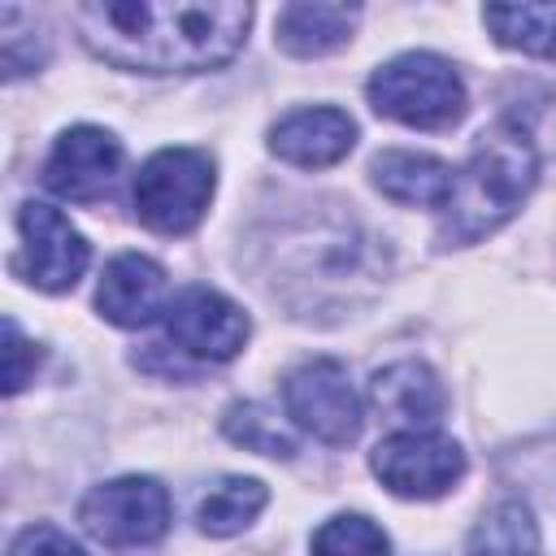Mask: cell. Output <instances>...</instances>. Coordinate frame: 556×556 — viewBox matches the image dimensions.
I'll list each match as a JSON object with an SVG mask.
<instances>
[{
    "mask_svg": "<svg viewBox=\"0 0 556 556\" xmlns=\"http://www.w3.org/2000/svg\"><path fill=\"white\" fill-rule=\"evenodd\" d=\"M356 143V122L343 109L317 104V109H295L269 130V152L300 165V169H326L343 161Z\"/></svg>",
    "mask_w": 556,
    "mask_h": 556,
    "instance_id": "obj_12",
    "label": "cell"
},
{
    "mask_svg": "<svg viewBox=\"0 0 556 556\" xmlns=\"http://www.w3.org/2000/svg\"><path fill=\"white\" fill-rule=\"evenodd\" d=\"M369 104L374 113L417 126V130H443L465 117V83L452 70V61L434 52H404L374 70L369 78Z\"/></svg>",
    "mask_w": 556,
    "mask_h": 556,
    "instance_id": "obj_3",
    "label": "cell"
},
{
    "mask_svg": "<svg viewBox=\"0 0 556 556\" xmlns=\"http://www.w3.org/2000/svg\"><path fill=\"white\" fill-rule=\"evenodd\" d=\"M482 22L504 48L556 56V4H486Z\"/></svg>",
    "mask_w": 556,
    "mask_h": 556,
    "instance_id": "obj_17",
    "label": "cell"
},
{
    "mask_svg": "<svg viewBox=\"0 0 556 556\" xmlns=\"http://www.w3.org/2000/svg\"><path fill=\"white\" fill-rule=\"evenodd\" d=\"M169 491L156 478H113L83 495L78 521L91 539L109 547H143L169 530Z\"/></svg>",
    "mask_w": 556,
    "mask_h": 556,
    "instance_id": "obj_6",
    "label": "cell"
},
{
    "mask_svg": "<svg viewBox=\"0 0 556 556\" xmlns=\"http://www.w3.org/2000/svg\"><path fill=\"white\" fill-rule=\"evenodd\" d=\"M213 161L200 148H161L135 174V213L156 235H187L213 200Z\"/></svg>",
    "mask_w": 556,
    "mask_h": 556,
    "instance_id": "obj_4",
    "label": "cell"
},
{
    "mask_svg": "<svg viewBox=\"0 0 556 556\" xmlns=\"http://www.w3.org/2000/svg\"><path fill=\"white\" fill-rule=\"evenodd\" d=\"M374 404L404 421V430H426L443 417L447 395L430 365L421 361H395L374 374Z\"/></svg>",
    "mask_w": 556,
    "mask_h": 556,
    "instance_id": "obj_14",
    "label": "cell"
},
{
    "mask_svg": "<svg viewBox=\"0 0 556 556\" xmlns=\"http://www.w3.org/2000/svg\"><path fill=\"white\" fill-rule=\"evenodd\" d=\"M165 269L152 256L139 252H122L104 265L100 287H96V308L104 321L122 326V330H139L148 326L156 313H165Z\"/></svg>",
    "mask_w": 556,
    "mask_h": 556,
    "instance_id": "obj_11",
    "label": "cell"
},
{
    "mask_svg": "<svg viewBox=\"0 0 556 556\" xmlns=\"http://www.w3.org/2000/svg\"><path fill=\"white\" fill-rule=\"evenodd\" d=\"M282 408L300 430L330 447H348L365 421V404L334 356H313L295 365L282 378Z\"/></svg>",
    "mask_w": 556,
    "mask_h": 556,
    "instance_id": "obj_5",
    "label": "cell"
},
{
    "mask_svg": "<svg viewBox=\"0 0 556 556\" xmlns=\"http://www.w3.org/2000/svg\"><path fill=\"white\" fill-rule=\"evenodd\" d=\"M165 334L182 356L195 361H230L248 343V313L213 287H187L165 304Z\"/></svg>",
    "mask_w": 556,
    "mask_h": 556,
    "instance_id": "obj_8",
    "label": "cell"
},
{
    "mask_svg": "<svg viewBox=\"0 0 556 556\" xmlns=\"http://www.w3.org/2000/svg\"><path fill=\"white\" fill-rule=\"evenodd\" d=\"M9 556H87V552H83L65 530H56V526H48V521H35V526H26V530L13 539Z\"/></svg>",
    "mask_w": 556,
    "mask_h": 556,
    "instance_id": "obj_22",
    "label": "cell"
},
{
    "mask_svg": "<svg viewBox=\"0 0 556 556\" xmlns=\"http://www.w3.org/2000/svg\"><path fill=\"white\" fill-rule=\"evenodd\" d=\"M222 430L235 443H243L248 452H261V456H274V460H291L295 456V439L261 404H230L226 417H222Z\"/></svg>",
    "mask_w": 556,
    "mask_h": 556,
    "instance_id": "obj_19",
    "label": "cell"
},
{
    "mask_svg": "<svg viewBox=\"0 0 556 556\" xmlns=\"http://www.w3.org/2000/svg\"><path fill=\"white\" fill-rule=\"evenodd\" d=\"M122 169V143L100 130V126H70L52 152H48V165H43V182L65 195V200H78V204H91L100 200L113 178Z\"/></svg>",
    "mask_w": 556,
    "mask_h": 556,
    "instance_id": "obj_10",
    "label": "cell"
},
{
    "mask_svg": "<svg viewBox=\"0 0 556 556\" xmlns=\"http://www.w3.org/2000/svg\"><path fill=\"white\" fill-rule=\"evenodd\" d=\"M539 182V152L521 122L500 117L473 139L465 169L452 182V200L443 204L439 243L465 248L482 235H495L534 191Z\"/></svg>",
    "mask_w": 556,
    "mask_h": 556,
    "instance_id": "obj_2",
    "label": "cell"
},
{
    "mask_svg": "<svg viewBox=\"0 0 556 556\" xmlns=\"http://www.w3.org/2000/svg\"><path fill=\"white\" fill-rule=\"evenodd\" d=\"M391 539L361 513H339L313 534V556H387Z\"/></svg>",
    "mask_w": 556,
    "mask_h": 556,
    "instance_id": "obj_20",
    "label": "cell"
},
{
    "mask_svg": "<svg viewBox=\"0 0 556 556\" xmlns=\"http://www.w3.org/2000/svg\"><path fill=\"white\" fill-rule=\"evenodd\" d=\"M17 230H22V265H26V278L39 291H70L83 278V269L91 261V248L70 226L65 213H56L43 200H26L17 208Z\"/></svg>",
    "mask_w": 556,
    "mask_h": 556,
    "instance_id": "obj_9",
    "label": "cell"
},
{
    "mask_svg": "<svg viewBox=\"0 0 556 556\" xmlns=\"http://www.w3.org/2000/svg\"><path fill=\"white\" fill-rule=\"evenodd\" d=\"M369 174L387 200L413 204V208H443L452 200V182H456V169L447 161L426 156V152H408V148L378 152Z\"/></svg>",
    "mask_w": 556,
    "mask_h": 556,
    "instance_id": "obj_13",
    "label": "cell"
},
{
    "mask_svg": "<svg viewBox=\"0 0 556 556\" xmlns=\"http://www.w3.org/2000/svg\"><path fill=\"white\" fill-rule=\"evenodd\" d=\"M74 26L83 43L117 70H143V74L213 70L243 48L252 26V4L104 0V4H78Z\"/></svg>",
    "mask_w": 556,
    "mask_h": 556,
    "instance_id": "obj_1",
    "label": "cell"
},
{
    "mask_svg": "<svg viewBox=\"0 0 556 556\" xmlns=\"http://www.w3.org/2000/svg\"><path fill=\"white\" fill-rule=\"evenodd\" d=\"M269 491L256 482V478H222L217 486H208V495L200 500L195 508V521L204 534L213 539H226V534H239L243 526L256 521V513L265 508Z\"/></svg>",
    "mask_w": 556,
    "mask_h": 556,
    "instance_id": "obj_18",
    "label": "cell"
},
{
    "mask_svg": "<svg viewBox=\"0 0 556 556\" xmlns=\"http://www.w3.org/2000/svg\"><path fill=\"white\" fill-rule=\"evenodd\" d=\"M378 482L400 500H439L465 478V452L439 430H395L369 456Z\"/></svg>",
    "mask_w": 556,
    "mask_h": 556,
    "instance_id": "obj_7",
    "label": "cell"
},
{
    "mask_svg": "<svg viewBox=\"0 0 556 556\" xmlns=\"http://www.w3.org/2000/svg\"><path fill=\"white\" fill-rule=\"evenodd\" d=\"M35 365H39L35 343H26V339H22V330H17V321H13V317H4V391H9V395H17V391L30 382Z\"/></svg>",
    "mask_w": 556,
    "mask_h": 556,
    "instance_id": "obj_21",
    "label": "cell"
},
{
    "mask_svg": "<svg viewBox=\"0 0 556 556\" xmlns=\"http://www.w3.org/2000/svg\"><path fill=\"white\" fill-rule=\"evenodd\" d=\"M469 556H539V526L521 500H500L469 534Z\"/></svg>",
    "mask_w": 556,
    "mask_h": 556,
    "instance_id": "obj_16",
    "label": "cell"
},
{
    "mask_svg": "<svg viewBox=\"0 0 556 556\" xmlns=\"http://www.w3.org/2000/svg\"><path fill=\"white\" fill-rule=\"evenodd\" d=\"M361 9L348 4H282L274 22V39L291 56H326L352 39Z\"/></svg>",
    "mask_w": 556,
    "mask_h": 556,
    "instance_id": "obj_15",
    "label": "cell"
}]
</instances>
